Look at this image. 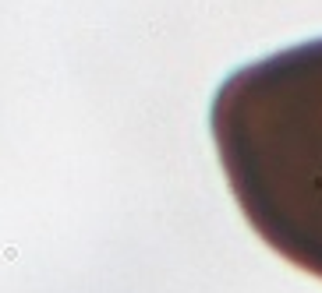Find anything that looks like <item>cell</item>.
Wrapping results in <instances>:
<instances>
[{
    "mask_svg": "<svg viewBox=\"0 0 322 293\" xmlns=\"http://www.w3.org/2000/svg\"><path fill=\"white\" fill-rule=\"evenodd\" d=\"M209 124L251 230L322 279V39L234 71Z\"/></svg>",
    "mask_w": 322,
    "mask_h": 293,
    "instance_id": "cell-1",
    "label": "cell"
}]
</instances>
